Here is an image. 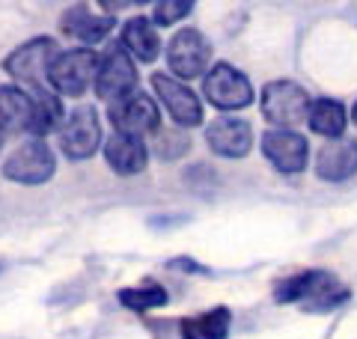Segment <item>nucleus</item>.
Here are the masks:
<instances>
[{
	"label": "nucleus",
	"mask_w": 357,
	"mask_h": 339,
	"mask_svg": "<svg viewBox=\"0 0 357 339\" xmlns=\"http://www.w3.org/2000/svg\"><path fill=\"white\" fill-rule=\"evenodd\" d=\"M351 119H354V126H357V101H354V107H351Z\"/></svg>",
	"instance_id": "obj_24"
},
{
	"label": "nucleus",
	"mask_w": 357,
	"mask_h": 339,
	"mask_svg": "<svg viewBox=\"0 0 357 339\" xmlns=\"http://www.w3.org/2000/svg\"><path fill=\"white\" fill-rule=\"evenodd\" d=\"M349 286L331 274V271H301L274 282L277 303H301L307 312H331L349 303Z\"/></svg>",
	"instance_id": "obj_1"
},
{
	"label": "nucleus",
	"mask_w": 357,
	"mask_h": 339,
	"mask_svg": "<svg viewBox=\"0 0 357 339\" xmlns=\"http://www.w3.org/2000/svg\"><path fill=\"white\" fill-rule=\"evenodd\" d=\"M170 301V295L155 286V282H146V286H134V289H122L119 292V303L126 310H134V312H146V310H158L164 303Z\"/></svg>",
	"instance_id": "obj_22"
},
{
	"label": "nucleus",
	"mask_w": 357,
	"mask_h": 339,
	"mask_svg": "<svg viewBox=\"0 0 357 339\" xmlns=\"http://www.w3.org/2000/svg\"><path fill=\"white\" fill-rule=\"evenodd\" d=\"M33 98L18 86H0V140L9 134H30Z\"/></svg>",
	"instance_id": "obj_16"
},
{
	"label": "nucleus",
	"mask_w": 357,
	"mask_h": 339,
	"mask_svg": "<svg viewBox=\"0 0 357 339\" xmlns=\"http://www.w3.org/2000/svg\"><path fill=\"white\" fill-rule=\"evenodd\" d=\"M33 122H30V134L36 140H42L45 134H51L54 128L63 126L66 113L60 105V96L54 89H45V86H33Z\"/></svg>",
	"instance_id": "obj_19"
},
{
	"label": "nucleus",
	"mask_w": 357,
	"mask_h": 339,
	"mask_svg": "<svg viewBox=\"0 0 357 339\" xmlns=\"http://www.w3.org/2000/svg\"><path fill=\"white\" fill-rule=\"evenodd\" d=\"M102 143V126L93 105L72 107L60 126V149L69 161H86Z\"/></svg>",
	"instance_id": "obj_5"
},
{
	"label": "nucleus",
	"mask_w": 357,
	"mask_h": 339,
	"mask_svg": "<svg viewBox=\"0 0 357 339\" xmlns=\"http://www.w3.org/2000/svg\"><path fill=\"white\" fill-rule=\"evenodd\" d=\"M114 15H93L89 9L77 6V9H69V13L63 15L60 21V30L66 33L69 39H77L84 45H96L110 36V30H114Z\"/></svg>",
	"instance_id": "obj_17"
},
{
	"label": "nucleus",
	"mask_w": 357,
	"mask_h": 339,
	"mask_svg": "<svg viewBox=\"0 0 357 339\" xmlns=\"http://www.w3.org/2000/svg\"><path fill=\"white\" fill-rule=\"evenodd\" d=\"M105 161L110 164V170L119 176H137L146 170V146L143 137H131V134H114L105 143Z\"/></svg>",
	"instance_id": "obj_15"
},
{
	"label": "nucleus",
	"mask_w": 357,
	"mask_h": 339,
	"mask_svg": "<svg viewBox=\"0 0 357 339\" xmlns=\"http://www.w3.org/2000/svg\"><path fill=\"white\" fill-rule=\"evenodd\" d=\"M203 96L218 110H241L253 101V86L236 66L215 63L203 77Z\"/></svg>",
	"instance_id": "obj_7"
},
{
	"label": "nucleus",
	"mask_w": 357,
	"mask_h": 339,
	"mask_svg": "<svg viewBox=\"0 0 357 339\" xmlns=\"http://www.w3.org/2000/svg\"><path fill=\"white\" fill-rule=\"evenodd\" d=\"M206 143L211 146V152L238 161V158H244V155L250 152V146H253V128H250L248 119L218 116L215 122H208Z\"/></svg>",
	"instance_id": "obj_13"
},
{
	"label": "nucleus",
	"mask_w": 357,
	"mask_h": 339,
	"mask_svg": "<svg viewBox=\"0 0 357 339\" xmlns=\"http://www.w3.org/2000/svg\"><path fill=\"white\" fill-rule=\"evenodd\" d=\"M191 9H194L191 0H161V3H155L152 24L170 27V24H176V21H182L185 15H191Z\"/></svg>",
	"instance_id": "obj_23"
},
{
	"label": "nucleus",
	"mask_w": 357,
	"mask_h": 339,
	"mask_svg": "<svg viewBox=\"0 0 357 339\" xmlns=\"http://www.w3.org/2000/svg\"><path fill=\"white\" fill-rule=\"evenodd\" d=\"M98 72V54L93 48H69L54 56L48 69V84L57 96L81 98L89 84H96Z\"/></svg>",
	"instance_id": "obj_2"
},
{
	"label": "nucleus",
	"mask_w": 357,
	"mask_h": 339,
	"mask_svg": "<svg viewBox=\"0 0 357 339\" xmlns=\"http://www.w3.org/2000/svg\"><path fill=\"white\" fill-rule=\"evenodd\" d=\"M152 89H155V96L161 98L164 110L173 116L176 126L194 128V126L203 122V101L197 98V93L191 86H185L182 81H176L173 75L155 72L152 75Z\"/></svg>",
	"instance_id": "obj_11"
},
{
	"label": "nucleus",
	"mask_w": 357,
	"mask_h": 339,
	"mask_svg": "<svg viewBox=\"0 0 357 339\" xmlns=\"http://www.w3.org/2000/svg\"><path fill=\"white\" fill-rule=\"evenodd\" d=\"M119 45L140 63H155L158 60V54H161V39H158V30H155L152 18H131V21H126Z\"/></svg>",
	"instance_id": "obj_18"
},
{
	"label": "nucleus",
	"mask_w": 357,
	"mask_h": 339,
	"mask_svg": "<svg viewBox=\"0 0 357 339\" xmlns=\"http://www.w3.org/2000/svg\"><path fill=\"white\" fill-rule=\"evenodd\" d=\"M57 54H60V45L51 36H36L24 45H18V48L6 56L3 69L21 84L42 86V77H48V69Z\"/></svg>",
	"instance_id": "obj_9"
},
{
	"label": "nucleus",
	"mask_w": 357,
	"mask_h": 339,
	"mask_svg": "<svg viewBox=\"0 0 357 339\" xmlns=\"http://www.w3.org/2000/svg\"><path fill=\"white\" fill-rule=\"evenodd\" d=\"M107 119H110V126L116 128V134H131V137L152 134V131H158V126H161V116H158L155 101L146 93H140V89H134V93L110 101Z\"/></svg>",
	"instance_id": "obj_8"
},
{
	"label": "nucleus",
	"mask_w": 357,
	"mask_h": 339,
	"mask_svg": "<svg viewBox=\"0 0 357 339\" xmlns=\"http://www.w3.org/2000/svg\"><path fill=\"white\" fill-rule=\"evenodd\" d=\"M262 152L274 170H280L283 176H295L307 167L310 143L304 134H298V131L271 128V131H265V137H262Z\"/></svg>",
	"instance_id": "obj_12"
},
{
	"label": "nucleus",
	"mask_w": 357,
	"mask_h": 339,
	"mask_svg": "<svg viewBox=\"0 0 357 339\" xmlns=\"http://www.w3.org/2000/svg\"><path fill=\"white\" fill-rule=\"evenodd\" d=\"M0 143H3V140H0Z\"/></svg>",
	"instance_id": "obj_25"
},
{
	"label": "nucleus",
	"mask_w": 357,
	"mask_h": 339,
	"mask_svg": "<svg viewBox=\"0 0 357 339\" xmlns=\"http://www.w3.org/2000/svg\"><path fill=\"white\" fill-rule=\"evenodd\" d=\"M211 45L199 30H178L167 45V63L176 81H194L208 69Z\"/></svg>",
	"instance_id": "obj_10"
},
{
	"label": "nucleus",
	"mask_w": 357,
	"mask_h": 339,
	"mask_svg": "<svg viewBox=\"0 0 357 339\" xmlns=\"http://www.w3.org/2000/svg\"><path fill=\"white\" fill-rule=\"evenodd\" d=\"M357 173V140L340 137L328 140L316 155V176L321 182L340 185Z\"/></svg>",
	"instance_id": "obj_14"
},
{
	"label": "nucleus",
	"mask_w": 357,
	"mask_h": 339,
	"mask_svg": "<svg viewBox=\"0 0 357 339\" xmlns=\"http://www.w3.org/2000/svg\"><path fill=\"white\" fill-rule=\"evenodd\" d=\"M310 128L321 134V137L328 140H340L345 137V126H349V113H345V107L340 105L337 98H316L310 105Z\"/></svg>",
	"instance_id": "obj_20"
},
{
	"label": "nucleus",
	"mask_w": 357,
	"mask_h": 339,
	"mask_svg": "<svg viewBox=\"0 0 357 339\" xmlns=\"http://www.w3.org/2000/svg\"><path fill=\"white\" fill-rule=\"evenodd\" d=\"M232 312L227 307H215L208 312L191 315L182 322V339H227Z\"/></svg>",
	"instance_id": "obj_21"
},
{
	"label": "nucleus",
	"mask_w": 357,
	"mask_h": 339,
	"mask_svg": "<svg viewBox=\"0 0 357 339\" xmlns=\"http://www.w3.org/2000/svg\"><path fill=\"white\" fill-rule=\"evenodd\" d=\"M310 105L312 101L307 96V89L295 81H271L262 89V113L277 128L295 131V126L307 122Z\"/></svg>",
	"instance_id": "obj_3"
},
{
	"label": "nucleus",
	"mask_w": 357,
	"mask_h": 339,
	"mask_svg": "<svg viewBox=\"0 0 357 339\" xmlns=\"http://www.w3.org/2000/svg\"><path fill=\"white\" fill-rule=\"evenodd\" d=\"M57 173V158L45 140H27L6 158L3 176L15 185H45Z\"/></svg>",
	"instance_id": "obj_4"
},
{
	"label": "nucleus",
	"mask_w": 357,
	"mask_h": 339,
	"mask_svg": "<svg viewBox=\"0 0 357 339\" xmlns=\"http://www.w3.org/2000/svg\"><path fill=\"white\" fill-rule=\"evenodd\" d=\"M137 89V69L131 63V54L119 42H110L107 51L98 56L96 72V96L105 101H116Z\"/></svg>",
	"instance_id": "obj_6"
}]
</instances>
